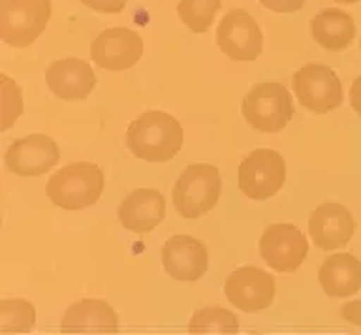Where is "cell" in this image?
I'll use <instances>...</instances> for the list:
<instances>
[{"mask_svg": "<svg viewBox=\"0 0 361 335\" xmlns=\"http://www.w3.org/2000/svg\"><path fill=\"white\" fill-rule=\"evenodd\" d=\"M185 132L179 121L164 111H147L130 123L126 147L147 162H168L183 149Z\"/></svg>", "mask_w": 361, "mask_h": 335, "instance_id": "obj_1", "label": "cell"}, {"mask_svg": "<svg viewBox=\"0 0 361 335\" xmlns=\"http://www.w3.org/2000/svg\"><path fill=\"white\" fill-rule=\"evenodd\" d=\"M335 2H341V4H355V2H361V0H335Z\"/></svg>", "mask_w": 361, "mask_h": 335, "instance_id": "obj_28", "label": "cell"}, {"mask_svg": "<svg viewBox=\"0 0 361 335\" xmlns=\"http://www.w3.org/2000/svg\"><path fill=\"white\" fill-rule=\"evenodd\" d=\"M59 159V147L49 136L32 134L11 143L6 151L4 162L8 170L17 176L36 177L49 171Z\"/></svg>", "mask_w": 361, "mask_h": 335, "instance_id": "obj_12", "label": "cell"}, {"mask_svg": "<svg viewBox=\"0 0 361 335\" xmlns=\"http://www.w3.org/2000/svg\"><path fill=\"white\" fill-rule=\"evenodd\" d=\"M51 19V0H2L0 36L10 47L23 49L38 40Z\"/></svg>", "mask_w": 361, "mask_h": 335, "instance_id": "obj_4", "label": "cell"}, {"mask_svg": "<svg viewBox=\"0 0 361 335\" xmlns=\"http://www.w3.org/2000/svg\"><path fill=\"white\" fill-rule=\"evenodd\" d=\"M79 2L102 13H118L126 6V0H79Z\"/></svg>", "mask_w": 361, "mask_h": 335, "instance_id": "obj_24", "label": "cell"}, {"mask_svg": "<svg viewBox=\"0 0 361 335\" xmlns=\"http://www.w3.org/2000/svg\"><path fill=\"white\" fill-rule=\"evenodd\" d=\"M188 331L197 335H235L239 331V322L233 312L220 307H205L194 312Z\"/></svg>", "mask_w": 361, "mask_h": 335, "instance_id": "obj_20", "label": "cell"}, {"mask_svg": "<svg viewBox=\"0 0 361 335\" xmlns=\"http://www.w3.org/2000/svg\"><path fill=\"white\" fill-rule=\"evenodd\" d=\"M104 190V173L90 162H73L49 177L45 194L66 211H79L96 204Z\"/></svg>", "mask_w": 361, "mask_h": 335, "instance_id": "obj_2", "label": "cell"}, {"mask_svg": "<svg viewBox=\"0 0 361 335\" xmlns=\"http://www.w3.org/2000/svg\"><path fill=\"white\" fill-rule=\"evenodd\" d=\"M341 315H343V318L346 322L354 324V326H360L361 328V300L344 303L343 309H341Z\"/></svg>", "mask_w": 361, "mask_h": 335, "instance_id": "obj_26", "label": "cell"}, {"mask_svg": "<svg viewBox=\"0 0 361 335\" xmlns=\"http://www.w3.org/2000/svg\"><path fill=\"white\" fill-rule=\"evenodd\" d=\"M166 200L158 190L137 188L118 205V221L134 233H147L164 221Z\"/></svg>", "mask_w": 361, "mask_h": 335, "instance_id": "obj_16", "label": "cell"}, {"mask_svg": "<svg viewBox=\"0 0 361 335\" xmlns=\"http://www.w3.org/2000/svg\"><path fill=\"white\" fill-rule=\"evenodd\" d=\"M259 252L267 266L281 273L295 272L309 255L303 232L293 224H273L259 239Z\"/></svg>", "mask_w": 361, "mask_h": 335, "instance_id": "obj_10", "label": "cell"}, {"mask_svg": "<svg viewBox=\"0 0 361 335\" xmlns=\"http://www.w3.org/2000/svg\"><path fill=\"white\" fill-rule=\"evenodd\" d=\"M286 181V162L273 149H256L243 160L237 183L245 196L267 200L275 196Z\"/></svg>", "mask_w": 361, "mask_h": 335, "instance_id": "obj_6", "label": "cell"}, {"mask_svg": "<svg viewBox=\"0 0 361 335\" xmlns=\"http://www.w3.org/2000/svg\"><path fill=\"white\" fill-rule=\"evenodd\" d=\"M117 312L102 300H81L68 307L62 318V334H115Z\"/></svg>", "mask_w": 361, "mask_h": 335, "instance_id": "obj_17", "label": "cell"}, {"mask_svg": "<svg viewBox=\"0 0 361 335\" xmlns=\"http://www.w3.org/2000/svg\"><path fill=\"white\" fill-rule=\"evenodd\" d=\"M143 55V40L126 27L106 29L90 44V57L100 68L109 72L132 68Z\"/></svg>", "mask_w": 361, "mask_h": 335, "instance_id": "obj_11", "label": "cell"}, {"mask_svg": "<svg viewBox=\"0 0 361 335\" xmlns=\"http://www.w3.org/2000/svg\"><path fill=\"white\" fill-rule=\"evenodd\" d=\"M207 249L190 236H173L162 247V266L169 277L194 283L207 272Z\"/></svg>", "mask_w": 361, "mask_h": 335, "instance_id": "obj_13", "label": "cell"}, {"mask_svg": "<svg viewBox=\"0 0 361 335\" xmlns=\"http://www.w3.org/2000/svg\"><path fill=\"white\" fill-rule=\"evenodd\" d=\"M350 106L361 117V75L354 81V85L350 89Z\"/></svg>", "mask_w": 361, "mask_h": 335, "instance_id": "obj_27", "label": "cell"}, {"mask_svg": "<svg viewBox=\"0 0 361 335\" xmlns=\"http://www.w3.org/2000/svg\"><path fill=\"white\" fill-rule=\"evenodd\" d=\"M219 170L211 164H190L173 187V205L185 219H200L213 209L220 198Z\"/></svg>", "mask_w": 361, "mask_h": 335, "instance_id": "obj_3", "label": "cell"}, {"mask_svg": "<svg viewBox=\"0 0 361 335\" xmlns=\"http://www.w3.org/2000/svg\"><path fill=\"white\" fill-rule=\"evenodd\" d=\"M224 294L237 309L256 312L271 307L276 294V283L271 273L259 267H239L226 281Z\"/></svg>", "mask_w": 361, "mask_h": 335, "instance_id": "obj_9", "label": "cell"}, {"mask_svg": "<svg viewBox=\"0 0 361 335\" xmlns=\"http://www.w3.org/2000/svg\"><path fill=\"white\" fill-rule=\"evenodd\" d=\"M36 324V309L25 300L0 303V334H27Z\"/></svg>", "mask_w": 361, "mask_h": 335, "instance_id": "obj_21", "label": "cell"}, {"mask_svg": "<svg viewBox=\"0 0 361 335\" xmlns=\"http://www.w3.org/2000/svg\"><path fill=\"white\" fill-rule=\"evenodd\" d=\"M220 10V0H180L177 16L196 35H202L213 25Z\"/></svg>", "mask_w": 361, "mask_h": 335, "instance_id": "obj_22", "label": "cell"}, {"mask_svg": "<svg viewBox=\"0 0 361 335\" xmlns=\"http://www.w3.org/2000/svg\"><path fill=\"white\" fill-rule=\"evenodd\" d=\"M355 232V221L344 205L324 204L312 211L309 219V233L316 247L324 250L341 249Z\"/></svg>", "mask_w": 361, "mask_h": 335, "instance_id": "obj_15", "label": "cell"}, {"mask_svg": "<svg viewBox=\"0 0 361 335\" xmlns=\"http://www.w3.org/2000/svg\"><path fill=\"white\" fill-rule=\"evenodd\" d=\"M293 92L299 104L314 114H329L343 104V85L337 74L324 64H307L293 75Z\"/></svg>", "mask_w": 361, "mask_h": 335, "instance_id": "obj_7", "label": "cell"}, {"mask_svg": "<svg viewBox=\"0 0 361 335\" xmlns=\"http://www.w3.org/2000/svg\"><path fill=\"white\" fill-rule=\"evenodd\" d=\"M310 32L314 42H318L324 49L341 51L354 42L355 23L350 13L338 8H327L312 19Z\"/></svg>", "mask_w": 361, "mask_h": 335, "instance_id": "obj_19", "label": "cell"}, {"mask_svg": "<svg viewBox=\"0 0 361 335\" xmlns=\"http://www.w3.org/2000/svg\"><path fill=\"white\" fill-rule=\"evenodd\" d=\"M220 51L231 61H256L264 51V36L256 19L245 10L233 8L216 29Z\"/></svg>", "mask_w": 361, "mask_h": 335, "instance_id": "obj_8", "label": "cell"}, {"mask_svg": "<svg viewBox=\"0 0 361 335\" xmlns=\"http://www.w3.org/2000/svg\"><path fill=\"white\" fill-rule=\"evenodd\" d=\"M267 10H273L276 13H293L301 10L305 0H259Z\"/></svg>", "mask_w": 361, "mask_h": 335, "instance_id": "obj_25", "label": "cell"}, {"mask_svg": "<svg viewBox=\"0 0 361 335\" xmlns=\"http://www.w3.org/2000/svg\"><path fill=\"white\" fill-rule=\"evenodd\" d=\"M45 83L49 91L61 100L75 102L85 100L96 85V75L89 63L81 59H61L45 72Z\"/></svg>", "mask_w": 361, "mask_h": 335, "instance_id": "obj_14", "label": "cell"}, {"mask_svg": "<svg viewBox=\"0 0 361 335\" xmlns=\"http://www.w3.org/2000/svg\"><path fill=\"white\" fill-rule=\"evenodd\" d=\"M243 115L256 130L275 134L293 117L292 95L281 83L256 85L243 100Z\"/></svg>", "mask_w": 361, "mask_h": 335, "instance_id": "obj_5", "label": "cell"}, {"mask_svg": "<svg viewBox=\"0 0 361 335\" xmlns=\"http://www.w3.org/2000/svg\"><path fill=\"white\" fill-rule=\"evenodd\" d=\"M23 111V100L21 91L8 75H2V130L10 128L13 121L21 115Z\"/></svg>", "mask_w": 361, "mask_h": 335, "instance_id": "obj_23", "label": "cell"}, {"mask_svg": "<svg viewBox=\"0 0 361 335\" xmlns=\"http://www.w3.org/2000/svg\"><path fill=\"white\" fill-rule=\"evenodd\" d=\"M320 284L329 298H350L361 288V262L354 255L329 256L320 267Z\"/></svg>", "mask_w": 361, "mask_h": 335, "instance_id": "obj_18", "label": "cell"}]
</instances>
